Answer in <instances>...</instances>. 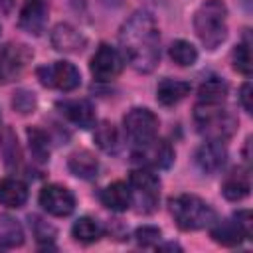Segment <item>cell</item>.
<instances>
[{"label":"cell","instance_id":"6da1fadb","mask_svg":"<svg viewBox=\"0 0 253 253\" xmlns=\"http://www.w3.org/2000/svg\"><path fill=\"white\" fill-rule=\"evenodd\" d=\"M125 61L138 73H150L160 61V32L152 14L138 10L119 30Z\"/></svg>","mask_w":253,"mask_h":253},{"label":"cell","instance_id":"7a4b0ae2","mask_svg":"<svg viewBox=\"0 0 253 253\" xmlns=\"http://www.w3.org/2000/svg\"><path fill=\"white\" fill-rule=\"evenodd\" d=\"M194 32L206 49L219 47L227 38V6L221 0H204L194 14Z\"/></svg>","mask_w":253,"mask_h":253},{"label":"cell","instance_id":"3957f363","mask_svg":"<svg viewBox=\"0 0 253 253\" xmlns=\"http://www.w3.org/2000/svg\"><path fill=\"white\" fill-rule=\"evenodd\" d=\"M194 123L198 132L206 140L213 142H225L229 140L237 130V117L219 105L210 103H198L194 107Z\"/></svg>","mask_w":253,"mask_h":253},{"label":"cell","instance_id":"277c9868","mask_svg":"<svg viewBox=\"0 0 253 253\" xmlns=\"http://www.w3.org/2000/svg\"><path fill=\"white\" fill-rule=\"evenodd\" d=\"M168 210L176 225L184 231H198V229L210 227L215 221L213 208L206 200L194 194H180V196L170 198Z\"/></svg>","mask_w":253,"mask_h":253},{"label":"cell","instance_id":"5b68a950","mask_svg":"<svg viewBox=\"0 0 253 253\" xmlns=\"http://www.w3.org/2000/svg\"><path fill=\"white\" fill-rule=\"evenodd\" d=\"M130 204L136 206L140 213H150L156 210L160 200V178L150 168H136L128 176Z\"/></svg>","mask_w":253,"mask_h":253},{"label":"cell","instance_id":"8992f818","mask_svg":"<svg viewBox=\"0 0 253 253\" xmlns=\"http://www.w3.org/2000/svg\"><path fill=\"white\" fill-rule=\"evenodd\" d=\"M36 75L43 87L59 91H73L81 85V73L69 61H53L49 65H42L36 69Z\"/></svg>","mask_w":253,"mask_h":253},{"label":"cell","instance_id":"52a82bcc","mask_svg":"<svg viewBox=\"0 0 253 253\" xmlns=\"http://www.w3.org/2000/svg\"><path fill=\"white\" fill-rule=\"evenodd\" d=\"M132 160L144 168H170L174 162V148L164 138H150L146 142H138L132 150Z\"/></svg>","mask_w":253,"mask_h":253},{"label":"cell","instance_id":"ba28073f","mask_svg":"<svg viewBox=\"0 0 253 253\" xmlns=\"http://www.w3.org/2000/svg\"><path fill=\"white\" fill-rule=\"evenodd\" d=\"M123 125H125V132L128 134V138L134 144H138V142H146V140L158 136L160 121L150 109L134 107L125 115Z\"/></svg>","mask_w":253,"mask_h":253},{"label":"cell","instance_id":"9c48e42d","mask_svg":"<svg viewBox=\"0 0 253 253\" xmlns=\"http://www.w3.org/2000/svg\"><path fill=\"white\" fill-rule=\"evenodd\" d=\"M89 67H91V73L97 81H111V79L121 75V71L125 67V57L113 45L101 43L99 49L95 51V55L91 57Z\"/></svg>","mask_w":253,"mask_h":253},{"label":"cell","instance_id":"30bf717a","mask_svg":"<svg viewBox=\"0 0 253 253\" xmlns=\"http://www.w3.org/2000/svg\"><path fill=\"white\" fill-rule=\"evenodd\" d=\"M38 202L49 215H55V217H65L75 210L73 192L67 190L65 186H59V184L43 186L42 192H40Z\"/></svg>","mask_w":253,"mask_h":253},{"label":"cell","instance_id":"8fae6325","mask_svg":"<svg viewBox=\"0 0 253 253\" xmlns=\"http://www.w3.org/2000/svg\"><path fill=\"white\" fill-rule=\"evenodd\" d=\"M30 51L26 49V45H14V43H6L0 47V83H8L12 79H16L28 59H30Z\"/></svg>","mask_w":253,"mask_h":253},{"label":"cell","instance_id":"7c38bea8","mask_svg":"<svg viewBox=\"0 0 253 253\" xmlns=\"http://www.w3.org/2000/svg\"><path fill=\"white\" fill-rule=\"evenodd\" d=\"M225 162H227V150H225V146L221 142L206 140L194 152V164L204 174H215V172H219L225 166Z\"/></svg>","mask_w":253,"mask_h":253},{"label":"cell","instance_id":"4fadbf2b","mask_svg":"<svg viewBox=\"0 0 253 253\" xmlns=\"http://www.w3.org/2000/svg\"><path fill=\"white\" fill-rule=\"evenodd\" d=\"M49 42H51L53 49L63 51V53H79V51H83V47L87 45L85 36H83L77 28H73L71 24H65V22L57 24V26L51 30Z\"/></svg>","mask_w":253,"mask_h":253},{"label":"cell","instance_id":"5bb4252c","mask_svg":"<svg viewBox=\"0 0 253 253\" xmlns=\"http://www.w3.org/2000/svg\"><path fill=\"white\" fill-rule=\"evenodd\" d=\"M57 109L79 128H91L95 125V107L87 99H65L57 103Z\"/></svg>","mask_w":253,"mask_h":253},{"label":"cell","instance_id":"9a60e30c","mask_svg":"<svg viewBox=\"0 0 253 253\" xmlns=\"http://www.w3.org/2000/svg\"><path fill=\"white\" fill-rule=\"evenodd\" d=\"M20 28L32 36H40L45 30L47 24V6L43 0H30L22 12H20V20H18Z\"/></svg>","mask_w":253,"mask_h":253},{"label":"cell","instance_id":"2e32d148","mask_svg":"<svg viewBox=\"0 0 253 253\" xmlns=\"http://www.w3.org/2000/svg\"><path fill=\"white\" fill-rule=\"evenodd\" d=\"M210 235L215 243L225 245V247H233L239 245L243 239H247V231L243 229V225L233 217V219H221V221H213L210 225Z\"/></svg>","mask_w":253,"mask_h":253},{"label":"cell","instance_id":"e0dca14e","mask_svg":"<svg viewBox=\"0 0 253 253\" xmlns=\"http://www.w3.org/2000/svg\"><path fill=\"white\" fill-rule=\"evenodd\" d=\"M251 190V178L245 168H233L221 182V194L229 202H239L245 196H249Z\"/></svg>","mask_w":253,"mask_h":253},{"label":"cell","instance_id":"ac0fdd59","mask_svg":"<svg viewBox=\"0 0 253 253\" xmlns=\"http://www.w3.org/2000/svg\"><path fill=\"white\" fill-rule=\"evenodd\" d=\"M99 200L105 208H109L111 211H126L130 208V188L126 182H113L109 184L107 188L101 190L99 194Z\"/></svg>","mask_w":253,"mask_h":253},{"label":"cell","instance_id":"d6986e66","mask_svg":"<svg viewBox=\"0 0 253 253\" xmlns=\"http://www.w3.org/2000/svg\"><path fill=\"white\" fill-rule=\"evenodd\" d=\"M190 83L182 81V79H172L166 77L156 85V101L164 107H172L176 103H180L182 99H186V95L190 93Z\"/></svg>","mask_w":253,"mask_h":253},{"label":"cell","instance_id":"ffe728a7","mask_svg":"<svg viewBox=\"0 0 253 253\" xmlns=\"http://www.w3.org/2000/svg\"><path fill=\"white\" fill-rule=\"evenodd\" d=\"M28 202V186L18 178L0 180V204L6 208H22Z\"/></svg>","mask_w":253,"mask_h":253},{"label":"cell","instance_id":"44dd1931","mask_svg":"<svg viewBox=\"0 0 253 253\" xmlns=\"http://www.w3.org/2000/svg\"><path fill=\"white\" fill-rule=\"evenodd\" d=\"M67 168H69V172L73 176L83 178V180H91L99 172V160L89 150H77V152H73L69 156Z\"/></svg>","mask_w":253,"mask_h":253},{"label":"cell","instance_id":"7402d4cb","mask_svg":"<svg viewBox=\"0 0 253 253\" xmlns=\"http://www.w3.org/2000/svg\"><path fill=\"white\" fill-rule=\"evenodd\" d=\"M227 83L219 77H210L206 79L200 89H198V103H210V105H219L227 99Z\"/></svg>","mask_w":253,"mask_h":253},{"label":"cell","instance_id":"603a6c76","mask_svg":"<svg viewBox=\"0 0 253 253\" xmlns=\"http://www.w3.org/2000/svg\"><path fill=\"white\" fill-rule=\"evenodd\" d=\"M22 243H24L22 225L10 215H0V251L20 247Z\"/></svg>","mask_w":253,"mask_h":253},{"label":"cell","instance_id":"cb8c5ba5","mask_svg":"<svg viewBox=\"0 0 253 253\" xmlns=\"http://www.w3.org/2000/svg\"><path fill=\"white\" fill-rule=\"evenodd\" d=\"M93 138L97 142V146L109 154H115L119 150V144H121V138H119V130L113 123L109 121H101L97 126H95V132H93Z\"/></svg>","mask_w":253,"mask_h":253},{"label":"cell","instance_id":"d4e9b609","mask_svg":"<svg viewBox=\"0 0 253 253\" xmlns=\"http://www.w3.org/2000/svg\"><path fill=\"white\" fill-rule=\"evenodd\" d=\"M71 235H73L77 241H81V243H95V241L101 239L103 229H101V225H99L93 217L83 215V217H79V219L73 223Z\"/></svg>","mask_w":253,"mask_h":253},{"label":"cell","instance_id":"484cf974","mask_svg":"<svg viewBox=\"0 0 253 253\" xmlns=\"http://www.w3.org/2000/svg\"><path fill=\"white\" fill-rule=\"evenodd\" d=\"M168 53H170V59L180 67H190V65H194L198 61V49L186 40L172 42Z\"/></svg>","mask_w":253,"mask_h":253},{"label":"cell","instance_id":"4316f807","mask_svg":"<svg viewBox=\"0 0 253 253\" xmlns=\"http://www.w3.org/2000/svg\"><path fill=\"white\" fill-rule=\"evenodd\" d=\"M26 134H28V144H30L32 156L38 162H47L49 160V138H47V134L38 126L28 128Z\"/></svg>","mask_w":253,"mask_h":253},{"label":"cell","instance_id":"83f0119b","mask_svg":"<svg viewBox=\"0 0 253 253\" xmlns=\"http://www.w3.org/2000/svg\"><path fill=\"white\" fill-rule=\"evenodd\" d=\"M231 63H233V69L239 71L241 75H245V77L251 75L253 59H251V45H249L247 40L235 45V49L231 53Z\"/></svg>","mask_w":253,"mask_h":253},{"label":"cell","instance_id":"f1b7e54d","mask_svg":"<svg viewBox=\"0 0 253 253\" xmlns=\"http://www.w3.org/2000/svg\"><path fill=\"white\" fill-rule=\"evenodd\" d=\"M38 101H36V95L32 91H26V89H20L14 93L12 97V107L14 111H18L20 115H28V113H34Z\"/></svg>","mask_w":253,"mask_h":253},{"label":"cell","instance_id":"f546056e","mask_svg":"<svg viewBox=\"0 0 253 253\" xmlns=\"http://www.w3.org/2000/svg\"><path fill=\"white\" fill-rule=\"evenodd\" d=\"M134 237H136V243L142 245V247H150V245H158L160 237H162V231L154 225H142L134 231Z\"/></svg>","mask_w":253,"mask_h":253},{"label":"cell","instance_id":"4dcf8cb0","mask_svg":"<svg viewBox=\"0 0 253 253\" xmlns=\"http://www.w3.org/2000/svg\"><path fill=\"white\" fill-rule=\"evenodd\" d=\"M30 225L34 227V235H36L38 241H51L53 235H55V229L51 225H47L45 221H42L40 217H32Z\"/></svg>","mask_w":253,"mask_h":253},{"label":"cell","instance_id":"1f68e13d","mask_svg":"<svg viewBox=\"0 0 253 253\" xmlns=\"http://www.w3.org/2000/svg\"><path fill=\"white\" fill-rule=\"evenodd\" d=\"M239 101H241V105H243V109L247 113L253 111V105H251V83L249 81L241 85V89H239Z\"/></svg>","mask_w":253,"mask_h":253},{"label":"cell","instance_id":"d6a6232c","mask_svg":"<svg viewBox=\"0 0 253 253\" xmlns=\"http://www.w3.org/2000/svg\"><path fill=\"white\" fill-rule=\"evenodd\" d=\"M12 4H14V0H0V14H8Z\"/></svg>","mask_w":253,"mask_h":253},{"label":"cell","instance_id":"836d02e7","mask_svg":"<svg viewBox=\"0 0 253 253\" xmlns=\"http://www.w3.org/2000/svg\"><path fill=\"white\" fill-rule=\"evenodd\" d=\"M103 4H107V6H111V8H119V6L123 4V0H103Z\"/></svg>","mask_w":253,"mask_h":253}]
</instances>
